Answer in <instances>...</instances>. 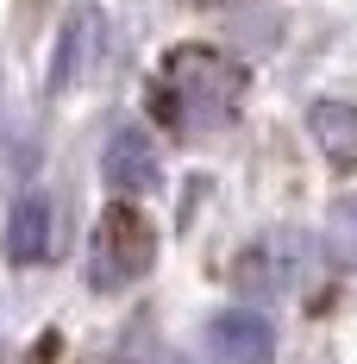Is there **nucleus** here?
<instances>
[{
    "label": "nucleus",
    "mask_w": 357,
    "mask_h": 364,
    "mask_svg": "<svg viewBox=\"0 0 357 364\" xmlns=\"http://www.w3.org/2000/svg\"><path fill=\"white\" fill-rule=\"evenodd\" d=\"M50 232H57V214H50V195H19L13 214H6V257L13 264H44L50 257Z\"/></svg>",
    "instance_id": "nucleus-6"
},
{
    "label": "nucleus",
    "mask_w": 357,
    "mask_h": 364,
    "mask_svg": "<svg viewBox=\"0 0 357 364\" xmlns=\"http://www.w3.org/2000/svg\"><path fill=\"white\" fill-rule=\"evenodd\" d=\"M307 132L332 170H357V107L351 101H314L307 107Z\"/></svg>",
    "instance_id": "nucleus-7"
},
{
    "label": "nucleus",
    "mask_w": 357,
    "mask_h": 364,
    "mask_svg": "<svg viewBox=\"0 0 357 364\" xmlns=\"http://www.w3.org/2000/svg\"><path fill=\"white\" fill-rule=\"evenodd\" d=\"M245 101V70L214 50V44H182L163 57V75H157V113L163 126L182 132V139H207L219 132Z\"/></svg>",
    "instance_id": "nucleus-1"
},
{
    "label": "nucleus",
    "mask_w": 357,
    "mask_h": 364,
    "mask_svg": "<svg viewBox=\"0 0 357 364\" xmlns=\"http://www.w3.org/2000/svg\"><path fill=\"white\" fill-rule=\"evenodd\" d=\"M150 257H157L150 220L132 214V208H107L101 226H94V239H88V283L101 295H113V289H126V283H138L144 270H150Z\"/></svg>",
    "instance_id": "nucleus-2"
},
{
    "label": "nucleus",
    "mask_w": 357,
    "mask_h": 364,
    "mask_svg": "<svg viewBox=\"0 0 357 364\" xmlns=\"http://www.w3.org/2000/svg\"><path fill=\"white\" fill-rule=\"evenodd\" d=\"M88 50H94V13H75L70 26H63V38H57V63H50V88H57V95L75 88V75H82V63H88Z\"/></svg>",
    "instance_id": "nucleus-8"
},
{
    "label": "nucleus",
    "mask_w": 357,
    "mask_h": 364,
    "mask_svg": "<svg viewBox=\"0 0 357 364\" xmlns=\"http://www.w3.org/2000/svg\"><path fill=\"white\" fill-rule=\"evenodd\" d=\"M326 252L339 270H357V195H339L326 208Z\"/></svg>",
    "instance_id": "nucleus-9"
},
{
    "label": "nucleus",
    "mask_w": 357,
    "mask_h": 364,
    "mask_svg": "<svg viewBox=\"0 0 357 364\" xmlns=\"http://www.w3.org/2000/svg\"><path fill=\"white\" fill-rule=\"evenodd\" d=\"M207 352H214V364H270L276 358V327L257 308H219L207 321Z\"/></svg>",
    "instance_id": "nucleus-3"
},
{
    "label": "nucleus",
    "mask_w": 357,
    "mask_h": 364,
    "mask_svg": "<svg viewBox=\"0 0 357 364\" xmlns=\"http://www.w3.org/2000/svg\"><path fill=\"white\" fill-rule=\"evenodd\" d=\"M101 176L119 188V195H150L157 182H163V164H157V145H150V132L138 126H119L101 151Z\"/></svg>",
    "instance_id": "nucleus-5"
},
{
    "label": "nucleus",
    "mask_w": 357,
    "mask_h": 364,
    "mask_svg": "<svg viewBox=\"0 0 357 364\" xmlns=\"http://www.w3.org/2000/svg\"><path fill=\"white\" fill-rule=\"evenodd\" d=\"M232 283L251 295H288L301 283V239L295 232H270V239H257L238 264H232Z\"/></svg>",
    "instance_id": "nucleus-4"
}]
</instances>
